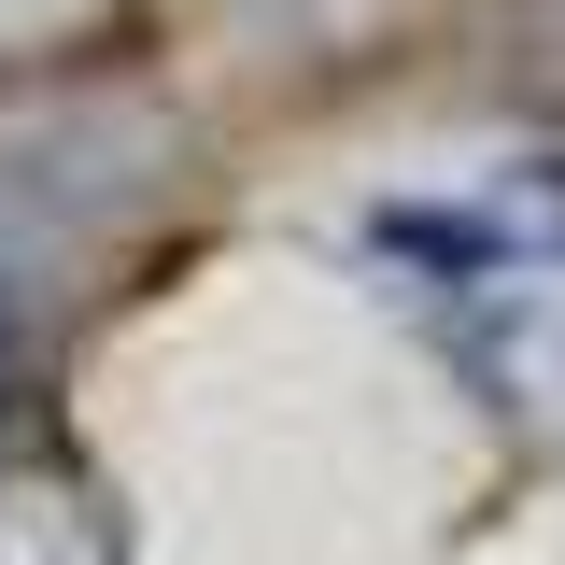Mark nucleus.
Here are the masks:
<instances>
[{
  "label": "nucleus",
  "mask_w": 565,
  "mask_h": 565,
  "mask_svg": "<svg viewBox=\"0 0 565 565\" xmlns=\"http://www.w3.org/2000/svg\"><path fill=\"white\" fill-rule=\"evenodd\" d=\"M0 382H14V297H0Z\"/></svg>",
  "instance_id": "obj_1"
}]
</instances>
